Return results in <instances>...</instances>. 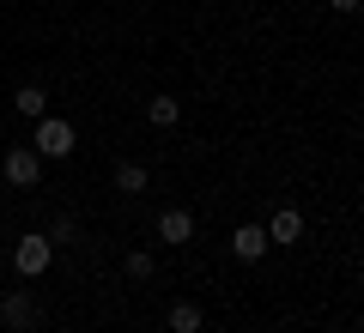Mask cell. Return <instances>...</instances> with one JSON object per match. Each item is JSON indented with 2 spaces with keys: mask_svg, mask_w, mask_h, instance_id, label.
I'll use <instances>...</instances> for the list:
<instances>
[{
  "mask_svg": "<svg viewBox=\"0 0 364 333\" xmlns=\"http://www.w3.org/2000/svg\"><path fill=\"white\" fill-rule=\"evenodd\" d=\"M0 321H6L13 333H25V327H37V321H43V309H37V297H31V291H6V297H0Z\"/></svg>",
  "mask_w": 364,
  "mask_h": 333,
  "instance_id": "obj_3",
  "label": "cell"
},
{
  "mask_svg": "<svg viewBox=\"0 0 364 333\" xmlns=\"http://www.w3.org/2000/svg\"><path fill=\"white\" fill-rule=\"evenodd\" d=\"M267 231H261V224H237V236H231V255L237 261H261V255H267Z\"/></svg>",
  "mask_w": 364,
  "mask_h": 333,
  "instance_id": "obj_6",
  "label": "cell"
},
{
  "mask_svg": "<svg viewBox=\"0 0 364 333\" xmlns=\"http://www.w3.org/2000/svg\"><path fill=\"white\" fill-rule=\"evenodd\" d=\"M0 170H6V182H13V188H37V182H43V158L31 152V146H13Z\"/></svg>",
  "mask_w": 364,
  "mask_h": 333,
  "instance_id": "obj_4",
  "label": "cell"
},
{
  "mask_svg": "<svg viewBox=\"0 0 364 333\" xmlns=\"http://www.w3.org/2000/svg\"><path fill=\"white\" fill-rule=\"evenodd\" d=\"M170 333H200V309L195 303H170Z\"/></svg>",
  "mask_w": 364,
  "mask_h": 333,
  "instance_id": "obj_10",
  "label": "cell"
},
{
  "mask_svg": "<svg viewBox=\"0 0 364 333\" xmlns=\"http://www.w3.org/2000/svg\"><path fill=\"white\" fill-rule=\"evenodd\" d=\"M146 116H152L158 128H176V121H182V103L176 97H152V103H146Z\"/></svg>",
  "mask_w": 364,
  "mask_h": 333,
  "instance_id": "obj_9",
  "label": "cell"
},
{
  "mask_svg": "<svg viewBox=\"0 0 364 333\" xmlns=\"http://www.w3.org/2000/svg\"><path fill=\"white\" fill-rule=\"evenodd\" d=\"M158 243H195V218L182 212V206H170V212H158Z\"/></svg>",
  "mask_w": 364,
  "mask_h": 333,
  "instance_id": "obj_5",
  "label": "cell"
},
{
  "mask_svg": "<svg viewBox=\"0 0 364 333\" xmlns=\"http://www.w3.org/2000/svg\"><path fill=\"white\" fill-rule=\"evenodd\" d=\"M49 261H55V243H49L43 231L18 236V249H13V267L25 273V279H43V273H49Z\"/></svg>",
  "mask_w": 364,
  "mask_h": 333,
  "instance_id": "obj_1",
  "label": "cell"
},
{
  "mask_svg": "<svg viewBox=\"0 0 364 333\" xmlns=\"http://www.w3.org/2000/svg\"><path fill=\"white\" fill-rule=\"evenodd\" d=\"M298 236H304V218L291 212V206H279V212L267 218V243H279V249H286V243H298Z\"/></svg>",
  "mask_w": 364,
  "mask_h": 333,
  "instance_id": "obj_7",
  "label": "cell"
},
{
  "mask_svg": "<svg viewBox=\"0 0 364 333\" xmlns=\"http://www.w3.org/2000/svg\"><path fill=\"white\" fill-rule=\"evenodd\" d=\"M328 6H334V13H358V0H328Z\"/></svg>",
  "mask_w": 364,
  "mask_h": 333,
  "instance_id": "obj_13",
  "label": "cell"
},
{
  "mask_svg": "<svg viewBox=\"0 0 364 333\" xmlns=\"http://www.w3.org/2000/svg\"><path fill=\"white\" fill-rule=\"evenodd\" d=\"M128 279H152V255H146V249L128 255Z\"/></svg>",
  "mask_w": 364,
  "mask_h": 333,
  "instance_id": "obj_12",
  "label": "cell"
},
{
  "mask_svg": "<svg viewBox=\"0 0 364 333\" xmlns=\"http://www.w3.org/2000/svg\"><path fill=\"white\" fill-rule=\"evenodd\" d=\"M116 188H122V194H146V170H140V164H122V170H116Z\"/></svg>",
  "mask_w": 364,
  "mask_h": 333,
  "instance_id": "obj_11",
  "label": "cell"
},
{
  "mask_svg": "<svg viewBox=\"0 0 364 333\" xmlns=\"http://www.w3.org/2000/svg\"><path fill=\"white\" fill-rule=\"evenodd\" d=\"M13 109H18V116H31V121H37V116H49V97H43L37 85H25V91L13 97Z\"/></svg>",
  "mask_w": 364,
  "mask_h": 333,
  "instance_id": "obj_8",
  "label": "cell"
},
{
  "mask_svg": "<svg viewBox=\"0 0 364 333\" xmlns=\"http://www.w3.org/2000/svg\"><path fill=\"white\" fill-rule=\"evenodd\" d=\"M37 158H67L73 152V121L61 116H37V146H31Z\"/></svg>",
  "mask_w": 364,
  "mask_h": 333,
  "instance_id": "obj_2",
  "label": "cell"
}]
</instances>
